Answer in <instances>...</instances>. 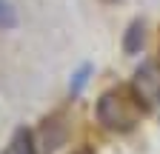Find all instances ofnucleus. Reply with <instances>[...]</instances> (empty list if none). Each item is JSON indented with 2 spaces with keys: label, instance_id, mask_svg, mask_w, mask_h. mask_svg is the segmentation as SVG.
Instances as JSON below:
<instances>
[{
  "label": "nucleus",
  "instance_id": "nucleus-1",
  "mask_svg": "<svg viewBox=\"0 0 160 154\" xmlns=\"http://www.w3.org/2000/svg\"><path fill=\"white\" fill-rule=\"evenodd\" d=\"M143 100L134 94V89H126V86H117V89H109L100 94L97 100V120L103 128L109 131H117V134H126L132 131L140 117H143Z\"/></svg>",
  "mask_w": 160,
  "mask_h": 154
},
{
  "label": "nucleus",
  "instance_id": "nucleus-2",
  "mask_svg": "<svg viewBox=\"0 0 160 154\" xmlns=\"http://www.w3.org/2000/svg\"><path fill=\"white\" fill-rule=\"evenodd\" d=\"M132 89L146 108H160V66L157 63H143L134 77H132Z\"/></svg>",
  "mask_w": 160,
  "mask_h": 154
},
{
  "label": "nucleus",
  "instance_id": "nucleus-3",
  "mask_svg": "<svg viewBox=\"0 0 160 154\" xmlns=\"http://www.w3.org/2000/svg\"><path fill=\"white\" fill-rule=\"evenodd\" d=\"M6 154H37V146H34V134H32L26 126L14 128L12 140H9V146H6Z\"/></svg>",
  "mask_w": 160,
  "mask_h": 154
},
{
  "label": "nucleus",
  "instance_id": "nucleus-4",
  "mask_svg": "<svg viewBox=\"0 0 160 154\" xmlns=\"http://www.w3.org/2000/svg\"><path fill=\"white\" fill-rule=\"evenodd\" d=\"M63 137H66V126L60 123V117H52V120L43 123V148H46V154H52L63 143Z\"/></svg>",
  "mask_w": 160,
  "mask_h": 154
},
{
  "label": "nucleus",
  "instance_id": "nucleus-5",
  "mask_svg": "<svg viewBox=\"0 0 160 154\" xmlns=\"http://www.w3.org/2000/svg\"><path fill=\"white\" fill-rule=\"evenodd\" d=\"M143 43H146V26H143V20H134V23L126 29L123 49H126V54H137L140 49H143Z\"/></svg>",
  "mask_w": 160,
  "mask_h": 154
},
{
  "label": "nucleus",
  "instance_id": "nucleus-6",
  "mask_svg": "<svg viewBox=\"0 0 160 154\" xmlns=\"http://www.w3.org/2000/svg\"><path fill=\"white\" fill-rule=\"evenodd\" d=\"M14 26H17L14 9L6 3V0H0V31H9V29H14Z\"/></svg>",
  "mask_w": 160,
  "mask_h": 154
},
{
  "label": "nucleus",
  "instance_id": "nucleus-7",
  "mask_svg": "<svg viewBox=\"0 0 160 154\" xmlns=\"http://www.w3.org/2000/svg\"><path fill=\"white\" fill-rule=\"evenodd\" d=\"M89 71H92V66H83V69H80V71L74 74V83H72V97H74V94H77L80 89H83V83L89 80Z\"/></svg>",
  "mask_w": 160,
  "mask_h": 154
},
{
  "label": "nucleus",
  "instance_id": "nucleus-8",
  "mask_svg": "<svg viewBox=\"0 0 160 154\" xmlns=\"http://www.w3.org/2000/svg\"><path fill=\"white\" fill-rule=\"evenodd\" d=\"M74 154H89V151H74Z\"/></svg>",
  "mask_w": 160,
  "mask_h": 154
},
{
  "label": "nucleus",
  "instance_id": "nucleus-9",
  "mask_svg": "<svg viewBox=\"0 0 160 154\" xmlns=\"http://www.w3.org/2000/svg\"><path fill=\"white\" fill-rule=\"evenodd\" d=\"M106 3H114V0H106Z\"/></svg>",
  "mask_w": 160,
  "mask_h": 154
}]
</instances>
